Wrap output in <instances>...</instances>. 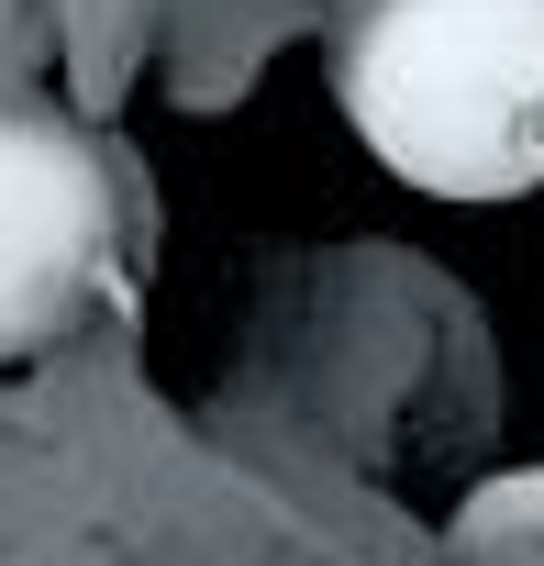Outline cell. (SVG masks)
I'll return each instance as SVG.
<instances>
[{
    "instance_id": "cell-1",
    "label": "cell",
    "mask_w": 544,
    "mask_h": 566,
    "mask_svg": "<svg viewBox=\"0 0 544 566\" xmlns=\"http://www.w3.org/2000/svg\"><path fill=\"white\" fill-rule=\"evenodd\" d=\"M345 123L433 200L544 189V0H367L345 34Z\"/></svg>"
},
{
    "instance_id": "cell-2",
    "label": "cell",
    "mask_w": 544,
    "mask_h": 566,
    "mask_svg": "<svg viewBox=\"0 0 544 566\" xmlns=\"http://www.w3.org/2000/svg\"><path fill=\"white\" fill-rule=\"evenodd\" d=\"M112 222L101 145L45 101H0V356H34L90 312Z\"/></svg>"
},
{
    "instance_id": "cell-3",
    "label": "cell",
    "mask_w": 544,
    "mask_h": 566,
    "mask_svg": "<svg viewBox=\"0 0 544 566\" xmlns=\"http://www.w3.org/2000/svg\"><path fill=\"white\" fill-rule=\"evenodd\" d=\"M456 555H489V566L544 555V467H500V478L456 511Z\"/></svg>"
}]
</instances>
